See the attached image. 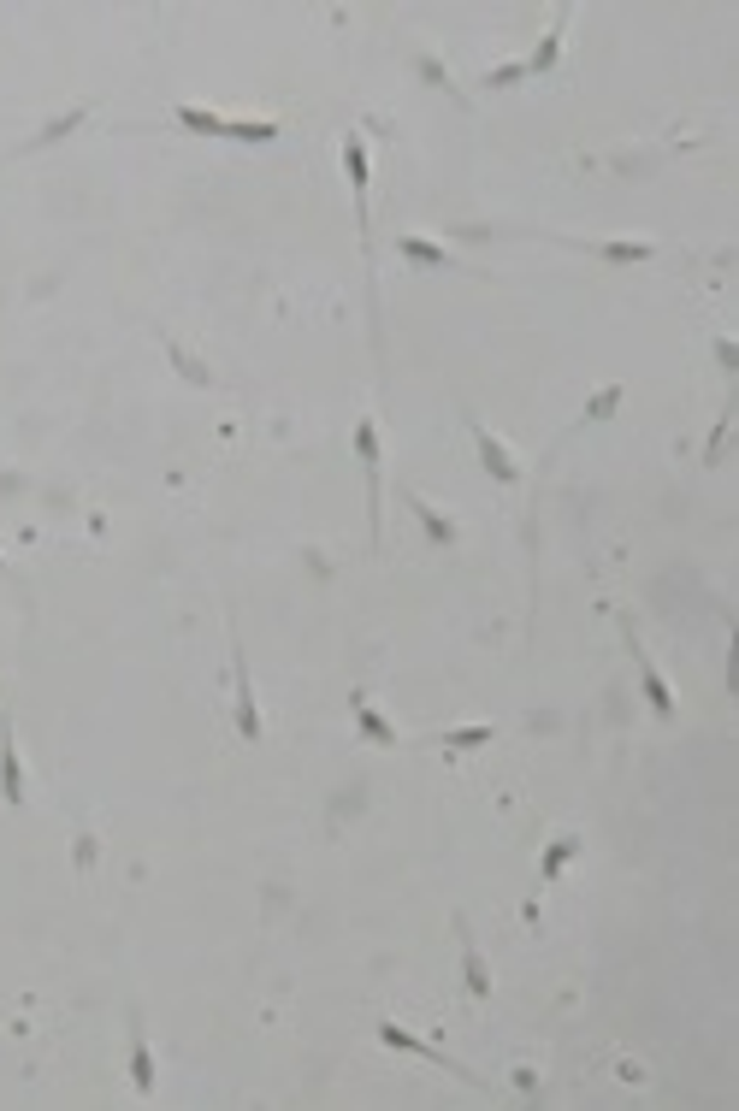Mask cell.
Segmentation results:
<instances>
[{"mask_svg": "<svg viewBox=\"0 0 739 1111\" xmlns=\"http://www.w3.org/2000/svg\"><path fill=\"white\" fill-rule=\"evenodd\" d=\"M379 1041H385V1046H397V1052H414V1058H426V1064H444L450 1076H462V1082H473V1088H485V1082L473 1076L468 1064H456V1058H450L444 1046H432V1041H420V1035H408L403 1023H391V1017L379 1023Z\"/></svg>", "mask_w": 739, "mask_h": 1111, "instance_id": "6da1fadb", "label": "cell"}, {"mask_svg": "<svg viewBox=\"0 0 739 1111\" xmlns=\"http://www.w3.org/2000/svg\"><path fill=\"white\" fill-rule=\"evenodd\" d=\"M355 456H361V473H367V521H373V544H379V426L373 420H355Z\"/></svg>", "mask_w": 739, "mask_h": 1111, "instance_id": "7a4b0ae2", "label": "cell"}, {"mask_svg": "<svg viewBox=\"0 0 739 1111\" xmlns=\"http://www.w3.org/2000/svg\"><path fill=\"white\" fill-rule=\"evenodd\" d=\"M468 432H473V450H479V467H485L497 485H521V461H515V450H509L497 432H485L479 420H468Z\"/></svg>", "mask_w": 739, "mask_h": 1111, "instance_id": "3957f363", "label": "cell"}, {"mask_svg": "<svg viewBox=\"0 0 739 1111\" xmlns=\"http://www.w3.org/2000/svg\"><path fill=\"white\" fill-rule=\"evenodd\" d=\"M343 178H349V190H355V213H361V237H367V184H373V166H367V142H361V131L343 136Z\"/></svg>", "mask_w": 739, "mask_h": 1111, "instance_id": "277c9868", "label": "cell"}, {"mask_svg": "<svg viewBox=\"0 0 739 1111\" xmlns=\"http://www.w3.org/2000/svg\"><path fill=\"white\" fill-rule=\"evenodd\" d=\"M0 798H6V804H24V763H18L12 716H0Z\"/></svg>", "mask_w": 739, "mask_h": 1111, "instance_id": "5b68a950", "label": "cell"}, {"mask_svg": "<svg viewBox=\"0 0 739 1111\" xmlns=\"http://www.w3.org/2000/svg\"><path fill=\"white\" fill-rule=\"evenodd\" d=\"M231 674H237V733L255 745L267 727H261V710H255V686H249V662H243V651L231 656Z\"/></svg>", "mask_w": 739, "mask_h": 1111, "instance_id": "8992f818", "label": "cell"}, {"mask_svg": "<svg viewBox=\"0 0 739 1111\" xmlns=\"http://www.w3.org/2000/svg\"><path fill=\"white\" fill-rule=\"evenodd\" d=\"M568 18H574V6H562V12H556V24H550V30L538 36V48L527 54V60H521V66H527V77H544V71L562 60V36H568Z\"/></svg>", "mask_w": 739, "mask_h": 1111, "instance_id": "52a82bcc", "label": "cell"}, {"mask_svg": "<svg viewBox=\"0 0 739 1111\" xmlns=\"http://www.w3.org/2000/svg\"><path fill=\"white\" fill-rule=\"evenodd\" d=\"M633 662H639V686H645V704L657 710L663 721H674V692H669V680L657 674V662L639 651V639H633Z\"/></svg>", "mask_w": 739, "mask_h": 1111, "instance_id": "ba28073f", "label": "cell"}, {"mask_svg": "<svg viewBox=\"0 0 739 1111\" xmlns=\"http://www.w3.org/2000/svg\"><path fill=\"white\" fill-rule=\"evenodd\" d=\"M456 940H462V976H468V993H473V999H491V970H485V958H479V946H473L468 916H456Z\"/></svg>", "mask_w": 739, "mask_h": 1111, "instance_id": "9c48e42d", "label": "cell"}, {"mask_svg": "<svg viewBox=\"0 0 739 1111\" xmlns=\"http://www.w3.org/2000/svg\"><path fill=\"white\" fill-rule=\"evenodd\" d=\"M349 710H355V727H361V739H367V745H385V751L397 745V727L373 710V698H367V692H355V698H349Z\"/></svg>", "mask_w": 739, "mask_h": 1111, "instance_id": "30bf717a", "label": "cell"}, {"mask_svg": "<svg viewBox=\"0 0 739 1111\" xmlns=\"http://www.w3.org/2000/svg\"><path fill=\"white\" fill-rule=\"evenodd\" d=\"M154 1052H148V1035H142V1023H131V1088L142 1094V1100H154Z\"/></svg>", "mask_w": 739, "mask_h": 1111, "instance_id": "8fae6325", "label": "cell"}, {"mask_svg": "<svg viewBox=\"0 0 739 1111\" xmlns=\"http://www.w3.org/2000/svg\"><path fill=\"white\" fill-rule=\"evenodd\" d=\"M408 509H414V521L426 526V538H432V544H456V521H450L444 509H432L420 491H408Z\"/></svg>", "mask_w": 739, "mask_h": 1111, "instance_id": "7c38bea8", "label": "cell"}, {"mask_svg": "<svg viewBox=\"0 0 739 1111\" xmlns=\"http://www.w3.org/2000/svg\"><path fill=\"white\" fill-rule=\"evenodd\" d=\"M580 846H586V840H580V834H556V840H550V846H544V857H538V881H544V887H550V881H556V875H562V869H568V857H574V851H580Z\"/></svg>", "mask_w": 739, "mask_h": 1111, "instance_id": "4fadbf2b", "label": "cell"}, {"mask_svg": "<svg viewBox=\"0 0 739 1111\" xmlns=\"http://www.w3.org/2000/svg\"><path fill=\"white\" fill-rule=\"evenodd\" d=\"M397 255L414 266H456V255L444 243H432V237H397Z\"/></svg>", "mask_w": 739, "mask_h": 1111, "instance_id": "5bb4252c", "label": "cell"}, {"mask_svg": "<svg viewBox=\"0 0 739 1111\" xmlns=\"http://www.w3.org/2000/svg\"><path fill=\"white\" fill-rule=\"evenodd\" d=\"M491 739H497V727H491V721H473V727H450V733H444V751L462 757V751H479V745H491Z\"/></svg>", "mask_w": 739, "mask_h": 1111, "instance_id": "9a60e30c", "label": "cell"}, {"mask_svg": "<svg viewBox=\"0 0 739 1111\" xmlns=\"http://www.w3.org/2000/svg\"><path fill=\"white\" fill-rule=\"evenodd\" d=\"M592 255L609 261V266H639V261L657 255V243H592Z\"/></svg>", "mask_w": 739, "mask_h": 1111, "instance_id": "2e32d148", "label": "cell"}, {"mask_svg": "<svg viewBox=\"0 0 739 1111\" xmlns=\"http://www.w3.org/2000/svg\"><path fill=\"white\" fill-rule=\"evenodd\" d=\"M172 119H178L184 131H196V136H225V119H219L213 107H190V101H184V107H172Z\"/></svg>", "mask_w": 739, "mask_h": 1111, "instance_id": "e0dca14e", "label": "cell"}, {"mask_svg": "<svg viewBox=\"0 0 739 1111\" xmlns=\"http://www.w3.org/2000/svg\"><path fill=\"white\" fill-rule=\"evenodd\" d=\"M225 136H237V142H272L278 125L272 119H225Z\"/></svg>", "mask_w": 739, "mask_h": 1111, "instance_id": "ac0fdd59", "label": "cell"}, {"mask_svg": "<svg viewBox=\"0 0 739 1111\" xmlns=\"http://www.w3.org/2000/svg\"><path fill=\"white\" fill-rule=\"evenodd\" d=\"M621 396H627L621 385H604V391H598L592 402H586V420H609V414L621 408Z\"/></svg>", "mask_w": 739, "mask_h": 1111, "instance_id": "d6986e66", "label": "cell"}, {"mask_svg": "<svg viewBox=\"0 0 739 1111\" xmlns=\"http://www.w3.org/2000/svg\"><path fill=\"white\" fill-rule=\"evenodd\" d=\"M83 113H89V107H71V113H60V119H54V125H48V131L36 136V142H30V148H42V142H60V136H66V131H71V125H83Z\"/></svg>", "mask_w": 739, "mask_h": 1111, "instance_id": "ffe728a7", "label": "cell"}, {"mask_svg": "<svg viewBox=\"0 0 739 1111\" xmlns=\"http://www.w3.org/2000/svg\"><path fill=\"white\" fill-rule=\"evenodd\" d=\"M521 77H527V66H521V60H515V66H497V71H485V83H491V89H509V83H521Z\"/></svg>", "mask_w": 739, "mask_h": 1111, "instance_id": "44dd1931", "label": "cell"}, {"mask_svg": "<svg viewBox=\"0 0 739 1111\" xmlns=\"http://www.w3.org/2000/svg\"><path fill=\"white\" fill-rule=\"evenodd\" d=\"M414 66H420V77H426V83H438V89H444V83H450V77H444V66H438V60H432V54H420V60H414Z\"/></svg>", "mask_w": 739, "mask_h": 1111, "instance_id": "7402d4cb", "label": "cell"}, {"mask_svg": "<svg viewBox=\"0 0 739 1111\" xmlns=\"http://www.w3.org/2000/svg\"><path fill=\"white\" fill-rule=\"evenodd\" d=\"M0 562H6V556H0Z\"/></svg>", "mask_w": 739, "mask_h": 1111, "instance_id": "603a6c76", "label": "cell"}]
</instances>
